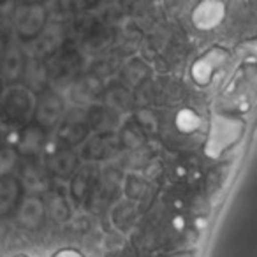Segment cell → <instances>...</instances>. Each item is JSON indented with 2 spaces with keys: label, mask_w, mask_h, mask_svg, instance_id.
Listing matches in <instances>:
<instances>
[{
  "label": "cell",
  "mask_w": 257,
  "mask_h": 257,
  "mask_svg": "<svg viewBox=\"0 0 257 257\" xmlns=\"http://www.w3.org/2000/svg\"><path fill=\"white\" fill-rule=\"evenodd\" d=\"M18 157L15 147H0V178L11 176L13 169L18 164Z\"/></svg>",
  "instance_id": "cell-17"
},
{
  "label": "cell",
  "mask_w": 257,
  "mask_h": 257,
  "mask_svg": "<svg viewBox=\"0 0 257 257\" xmlns=\"http://www.w3.org/2000/svg\"><path fill=\"white\" fill-rule=\"evenodd\" d=\"M86 121H88L90 128L97 131V134L104 133H113L114 127L118 123V114H114L111 109H107L102 104H93L90 109L85 113Z\"/></svg>",
  "instance_id": "cell-11"
},
{
  "label": "cell",
  "mask_w": 257,
  "mask_h": 257,
  "mask_svg": "<svg viewBox=\"0 0 257 257\" xmlns=\"http://www.w3.org/2000/svg\"><path fill=\"white\" fill-rule=\"evenodd\" d=\"M16 34L22 41H34L44 32L46 27V9L43 4H23L15 15Z\"/></svg>",
  "instance_id": "cell-3"
},
{
  "label": "cell",
  "mask_w": 257,
  "mask_h": 257,
  "mask_svg": "<svg viewBox=\"0 0 257 257\" xmlns=\"http://www.w3.org/2000/svg\"><path fill=\"white\" fill-rule=\"evenodd\" d=\"M107 109H111L114 114H121L127 109H131V93L123 86H111L104 93V102Z\"/></svg>",
  "instance_id": "cell-13"
},
{
  "label": "cell",
  "mask_w": 257,
  "mask_h": 257,
  "mask_svg": "<svg viewBox=\"0 0 257 257\" xmlns=\"http://www.w3.org/2000/svg\"><path fill=\"white\" fill-rule=\"evenodd\" d=\"M23 197H25V190L18 176L11 175L0 178V220L16 215Z\"/></svg>",
  "instance_id": "cell-5"
},
{
  "label": "cell",
  "mask_w": 257,
  "mask_h": 257,
  "mask_svg": "<svg viewBox=\"0 0 257 257\" xmlns=\"http://www.w3.org/2000/svg\"><path fill=\"white\" fill-rule=\"evenodd\" d=\"M0 147H2V145H0Z\"/></svg>",
  "instance_id": "cell-23"
},
{
  "label": "cell",
  "mask_w": 257,
  "mask_h": 257,
  "mask_svg": "<svg viewBox=\"0 0 257 257\" xmlns=\"http://www.w3.org/2000/svg\"><path fill=\"white\" fill-rule=\"evenodd\" d=\"M46 169L48 173L58 178H71L78 171V154L74 152V148L58 147L48 157Z\"/></svg>",
  "instance_id": "cell-10"
},
{
  "label": "cell",
  "mask_w": 257,
  "mask_h": 257,
  "mask_svg": "<svg viewBox=\"0 0 257 257\" xmlns=\"http://www.w3.org/2000/svg\"><path fill=\"white\" fill-rule=\"evenodd\" d=\"M34 114L30 92L23 86H11L0 97V123L6 127H25Z\"/></svg>",
  "instance_id": "cell-1"
},
{
  "label": "cell",
  "mask_w": 257,
  "mask_h": 257,
  "mask_svg": "<svg viewBox=\"0 0 257 257\" xmlns=\"http://www.w3.org/2000/svg\"><path fill=\"white\" fill-rule=\"evenodd\" d=\"M58 141H60V147H67V148H74L78 145L85 143L90 138V125L86 121L85 113H67L64 116V120L58 125Z\"/></svg>",
  "instance_id": "cell-4"
},
{
  "label": "cell",
  "mask_w": 257,
  "mask_h": 257,
  "mask_svg": "<svg viewBox=\"0 0 257 257\" xmlns=\"http://www.w3.org/2000/svg\"><path fill=\"white\" fill-rule=\"evenodd\" d=\"M118 140H120L121 147H127V148H140L141 145L145 143V133L143 128L134 121H127L123 125V128L120 131L118 134Z\"/></svg>",
  "instance_id": "cell-16"
},
{
  "label": "cell",
  "mask_w": 257,
  "mask_h": 257,
  "mask_svg": "<svg viewBox=\"0 0 257 257\" xmlns=\"http://www.w3.org/2000/svg\"><path fill=\"white\" fill-rule=\"evenodd\" d=\"M44 145H46V131L30 121L29 125L20 128L15 150L22 157H36L43 152Z\"/></svg>",
  "instance_id": "cell-7"
},
{
  "label": "cell",
  "mask_w": 257,
  "mask_h": 257,
  "mask_svg": "<svg viewBox=\"0 0 257 257\" xmlns=\"http://www.w3.org/2000/svg\"><path fill=\"white\" fill-rule=\"evenodd\" d=\"M4 236H6V227H4V224L0 222V241L4 239Z\"/></svg>",
  "instance_id": "cell-21"
},
{
  "label": "cell",
  "mask_w": 257,
  "mask_h": 257,
  "mask_svg": "<svg viewBox=\"0 0 257 257\" xmlns=\"http://www.w3.org/2000/svg\"><path fill=\"white\" fill-rule=\"evenodd\" d=\"M65 116V106L64 99L58 95L55 90H44L39 93L36 104H34V114H32V123L37 127L50 131L60 125V121Z\"/></svg>",
  "instance_id": "cell-2"
},
{
  "label": "cell",
  "mask_w": 257,
  "mask_h": 257,
  "mask_svg": "<svg viewBox=\"0 0 257 257\" xmlns=\"http://www.w3.org/2000/svg\"><path fill=\"white\" fill-rule=\"evenodd\" d=\"M27 83V90H32L37 95L48 90V71L46 65L41 58H30L27 62L25 76H23Z\"/></svg>",
  "instance_id": "cell-12"
},
{
  "label": "cell",
  "mask_w": 257,
  "mask_h": 257,
  "mask_svg": "<svg viewBox=\"0 0 257 257\" xmlns=\"http://www.w3.org/2000/svg\"><path fill=\"white\" fill-rule=\"evenodd\" d=\"M2 93H4V81L0 79V97H2Z\"/></svg>",
  "instance_id": "cell-22"
},
{
  "label": "cell",
  "mask_w": 257,
  "mask_h": 257,
  "mask_svg": "<svg viewBox=\"0 0 257 257\" xmlns=\"http://www.w3.org/2000/svg\"><path fill=\"white\" fill-rule=\"evenodd\" d=\"M8 48H9L8 37H6V34L0 32V64H2V60H4L6 51H8Z\"/></svg>",
  "instance_id": "cell-20"
},
{
  "label": "cell",
  "mask_w": 257,
  "mask_h": 257,
  "mask_svg": "<svg viewBox=\"0 0 257 257\" xmlns=\"http://www.w3.org/2000/svg\"><path fill=\"white\" fill-rule=\"evenodd\" d=\"M148 74H150L148 67L138 60H134L133 64L127 65V69H125V79L128 83H133V85H140L143 79L148 78Z\"/></svg>",
  "instance_id": "cell-18"
},
{
  "label": "cell",
  "mask_w": 257,
  "mask_h": 257,
  "mask_svg": "<svg viewBox=\"0 0 257 257\" xmlns=\"http://www.w3.org/2000/svg\"><path fill=\"white\" fill-rule=\"evenodd\" d=\"M225 180H227V173H225L224 166L213 169V173L210 175V180H208V189H210V192L215 194L217 190H220L222 187H224Z\"/></svg>",
  "instance_id": "cell-19"
},
{
  "label": "cell",
  "mask_w": 257,
  "mask_h": 257,
  "mask_svg": "<svg viewBox=\"0 0 257 257\" xmlns=\"http://www.w3.org/2000/svg\"><path fill=\"white\" fill-rule=\"evenodd\" d=\"M46 206H44L43 197L39 196H27L23 197L22 204H20L18 211H16V218L25 229H41L46 222Z\"/></svg>",
  "instance_id": "cell-6"
},
{
  "label": "cell",
  "mask_w": 257,
  "mask_h": 257,
  "mask_svg": "<svg viewBox=\"0 0 257 257\" xmlns=\"http://www.w3.org/2000/svg\"><path fill=\"white\" fill-rule=\"evenodd\" d=\"M121 147L118 136L114 133H104V134H93L92 138L85 141L83 147V155L88 161H100V159H107L118 152Z\"/></svg>",
  "instance_id": "cell-9"
},
{
  "label": "cell",
  "mask_w": 257,
  "mask_h": 257,
  "mask_svg": "<svg viewBox=\"0 0 257 257\" xmlns=\"http://www.w3.org/2000/svg\"><path fill=\"white\" fill-rule=\"evenodd\" d=\"M27 57L20 48L9 46L6 51V57L0 64V79L4 81V85L16 86V83H20L25 76L27 69Z\"/></svg>",
  "instance_id": "cell-8"
},
{
  "label": "cell",
  "mask_w": 257,
  "mask_h": 257,
  "mask_svg": "<svg viewBox=\"0 0 257 257\" xmlns=\"http://www.w3.org/2000/svg\"><path fill=\"white\" fill-rule=\"evenodd\" d=\"M44 206H46V213L53 217V220L64 222L71 217V210H69V203L60 192H48L43 197Z\"/></svg>",
  "instance_id": "cell-14"
},
{
  "label": "cell",
  "mask_w": 257,
  "mask_h": 257,
  "mask_svg": "<svg viewBox=\"0 0 257 257\" xmlns=\"http://www.w3.org/2000/svg\"><path fill=\"white\" fill-rule=\"evenodd\" d=\"M93 183V173L90 168H83L79 171H76V175L72 176L71 183V194L74 196L76 201H83L90 196V190H92Z\"/></svg>",
  "instance_id": "cell-15"
}]
</instances>
